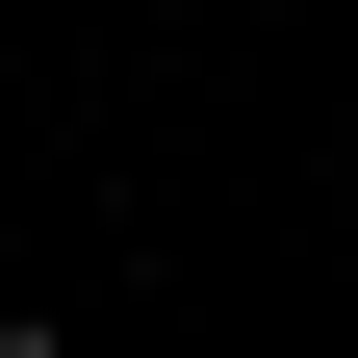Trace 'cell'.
<instances>
[{
    "label": "cell",
    "mask_w": 358,
    "mask_h": 358,
    "mask_svg": "<svg viewBox=\"0 0 358 358\" xmlns=\"http://www.w3.org/2000/svg\"><path fill=\"white\" fill-rule=\"evenodd\" d=\"M0 358H77V333H52V307H0Z\"/></svg>",
    "instance_id": "1"
}]
</instances>
